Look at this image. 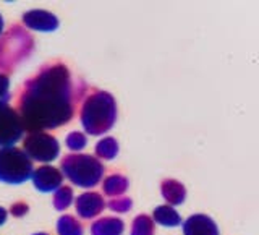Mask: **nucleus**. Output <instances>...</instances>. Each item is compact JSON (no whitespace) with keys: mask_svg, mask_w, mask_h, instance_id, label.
Listing matches in <instances>:
<instances>
[{"mask_svg":"<svg viewBox=\"0 0 259 235\" xmlns=\"http://www.w3.org/2000/svg\"><path fill=\"white\" fill-rule=\"evenodd\" d=\"M132 235H154V222L149 216L141 214L133 221Z\"/></svg>","mask_w":259,"mask_h":235,"instance_id":"obj_19","label":"nucleus"},{"mask_svg":"<svg viewBox=\"0 0 259 235\" xmlns=\"http://www.w3.org/2000/svg\"><path fill=\"white\" fill-rule=\"evenodd\" d=\"M24 128L18 112L7 102H0V146L10 148L21 140Z\"/></svg>","mask_w":259,"mask_h":235,"instance_id":"obj_7","label":"nucleus"},{"mask_svg":"<svg viewBox=\"0 0 259 235\" xmlns=\"http://www.w3.org/2000/svg\"><path fill=\"white\" fill-rule=\"evenodd\" d=\"M31 178H32V183H34V188L40 193L55 191L57 188H60L63 182L62 172L52 166H42L36 170H32Z\"/></svg>","mask_w":259,"mask_h":235,"instance_id":"obj_8","label":"nucleus"},{"mask_svg":"<svg viewBox=\"0 0 259 235\" xmlns=\"http://www.w3.org/2000/svg\"><path fill=\"white\" fill-rule=\"evenodd\" d=\"M23 151L31 161L37 162H52L59 158L60 144L57 138L44 133V132H32L23 141Z\"/></svg>","mask_w":259,"mask_h":235,"instance_id":"obj_6","label":"nucleus"},{"mask_svg":"<svg viewBox=\"0 0 259 235\" xmlns=\"http://www.w3.org/2000/svg\"><path fill=\"white\" fill-rule=\"evenodd\" d=\"M57 232L59 235H83V227L76 221V217L65 214L57 222Z\"/></svg>","mask_w":259,"mask_h":235,"instance_id":"obj_17","label":"nucleus"},{"mask_svg":"<svg viewBox=\"0 0 259 235\" xmlns=\"http://www.w3.org/2000/svg\"><path fill=\"white\" fill-rule=\"evenodd\" d=\"M23 23L24 26L34 31H42V32H51L59 28V18L46 10H29L23 15Z\"/></svg>","mask_w":259,"mask_h":235,"instance_id":"obj_9","label":"nucleus"},{"mask_svg":"<svg viewBox=\"0 0 259 235\" xmlns=\"http://www.w3.org/2000/svg\"><path fill=\"white\" fill-rule=\"evenodd\" d=\"M123 221L118 217H102L91 225V235H121Z\"/></svg>","mask_w":259,"mask_h":235,"instance_id":"obj_13","label":"nucleus"},{"mask_svg":"<svg viewBox=\"0 0 259 235\" xmlns=\"http://www.w3.org/2000/svg\"><path fill=\"white\" fill-rule=\"evenodd\" d=\"M7 216H8L7 209L0 206V225H4V224L7 222Z\"/></svg>","mask_w":259,"mask_h":235,"instance_id":"obj_24","label":"nucleus"},{"mask_svg":"<svg viewBox=\"0 0 259 235\" xmlns=\"http://www.w3.org/2000/svg\"><path fill=\"white\" fill-rule=\"evenodd\" d=\"M105 208V201L99 193L88 191L76 198V213L83 219H93L99 216Z\"/></svg>","mask_w":259,"mask_h":235,"instance_id":"obj_10","label":"nucleus"},{"mask_svg":"<svg viewBox=\"0 0 259 235\" xmlns=\"http://www.w3.org/2000/svg\"><path fill=\"white\" fill-rule=\"evenodd\" d=\"M102 190L107 197L112 198H117L120 194H123L128 190V178L115 174V175H109L107 178H104V183H102Z\"/></svg>","mask_w":259,"mask_h":235,"instance_id":"obj_15","label":"nucleus"},{"mask_svg":"<svg viewBox=\"0 0 259 235\" xmlns=\"http://www.w3.org/2000/svg\"><path fill=\"white\" fill-rule=\"evenodd\" d=\"M118 154V143L115 138L107 136L102 138V140L96 144V156L105 159V161H112L115 159Z\"/></svg>","mask_w":259,"mask_h":235,"instance_id":"obj_16","label":"nucleus"},{"mask_svg":"<svg viewBox=\"0 0 259 235\" xmlns=\"http://www.w3.org/2000/svg\"><path fill=\"white\" fill-rule=\"evenodd\" d=\"M62 175L81 188H93L102 180L104 166L89 154H68L62 159Z\"/></svg>","mask_w":259,"mask_h":235,"instance_id":"obj_3","label":"nucleus"},{"mask_svg":"<svg viewBox=\"0 0 259 235\" xmlns=\"http://www.w3.org/2000/svg\"><path fill=\"white\" fill-rule=\"evenodd\" d=\"M10 101V78L5 73L0 71V102Z\"/></svg>","mask_w":259,"mask_h":235,"instance_id":"obj_22","label":"nucleus"},{"mask_svg":"<svg viewBox=\"0 0 259 235\" xmlns=\"http://www.w3.org/2000/svg\"><path fill=\"white\" fill-rule=\"evenodd\" d=\"M81 125L89 135H104L117 120V102L107 91H94L88 94L79 112Z\"/></svg>","mask_w":259,"mask_h":235,"instance_id":"obj_2","label":"nucleus"},{"mask_svg":"<svg viewBox=\"0 0 259 235\" xmlns=\"http://www.w3.org/2000/svg\"><path fill=\"white\" fill-rule=\"evenodd\" d=\"M185 235H219L217 224L206 214H193L183 224Z\"/></svg>","mask_w":259,"mask_h":235,"instance_id":"obj_11","label":"nucleus"},{"mask_svg":"<svg viewBox=\"0 0 259 235\" xmlns=\"http://www.w3.org/2000/svg\"><path fill=\"white\" fill-rule=\"evenodd\" d=\"M34 49V41L20 26H13L0 37V70L13 71L18 63L28 59Z\"/></svg>","mask_w":259,"mask_h":235,"instance_id":"obj_4","label":"nucleus"},{"mask_svg":"<svg viewBox=\"0 0 259 235\" xmlns=\"http://www.w3.org/2000/svg\"><path fill=\"white\" fill-rule=\"evenodd\" d=\"M32 162L23 149L0 148V182L8 185L24 183L32 175Z\"/></svg>","mask_w":259,"mask_h":235,"instance_id":"obj_5","label":"nucleus"},{"mask_svg":"<svg viewBox=\"0 0 259 235\" xmlns=\"http://www.w3.org/2000/svg\"><path fill=\"white\" fill-rule=\"evenodd\" d=\"M32 235H49V233H46V232H39V233H32Z\"/></svg>","mask_w":259,"mask_h":235,"instance_id":"obj_26","label":"nucleus"},{"mask_svg":"<svg viewBox=\"0 0 259 235\" xmlns=\"http://www.w3.org/2000/svg\"><path fill=\"white\" fill-rule=\"evenodd\" d=\"M81 97V88L75 86L70 70L63 63H52L40 70L24 85L18 115L23 128L44 132L67 125L75 113V102Z\"/></svg>","mask_w":259,"mask_h":235,"instance_id":"obj_1","label":"nucleus"},{"mask_svg":"<svg viewBox=\"0 0 259 235\" xmlns=\"http://www.w3.org/2000/svg\"><path fill=\"white\" fill-rule=\"evenodd\" d=\"M73 190L70 186H60V188L55 190V194H54V208L57 211H65L68 209L70 205L73 203Z\"/></svg>","mask_w":259,"mask_h":235,"instance_id":"obj_18","label":"nucleus"},{"mask_svg":"<svg viewBox=\"0 0 259 235\" xmlns=\"http://www.w3.org/2000/svg\"><path fill=\"white\" fill-rule=\"evenodd\" d=\"M65 143H67V146L71 149V151H81L86 146L88 143V138L84 133H79V132H71L68 136H67V140H65Z\"/></svg>","mask_w":259,"mask_h":235,"instance_id":"obj_20","label":"nucleus"},{"mask_svg":"<svg viewBox=\"0 0 259 235\" xmlns=\"http://www.w3.org/2000/svg\"><path fill=\"white\" fill-rule=\"evenodd\" d=\"M105 206H109L110 211H113V213H126V211L132 209L133 203L130 198L121 197V198H112Z\"/></svg>","mask_w":259,"mask_h":235,"instance_id":"obj_21","label":"nucleus"},{"mask_svg":"<svg viewBox=\"0 0 259 235\" xmlns=\"http://www.w3.org/2000/svg\"><path fill=\"white\" fill-rule=\"evenodd\" d=\"M28 213V205L26 203H15L12 206V214L16 216V217H21Z\"/></svg>","mask_w":259,"mask_h":235,"instance_id":"obj_23","label":"nucleus"},{"mask_svg":"<svg viewBox=\"0 0 259 235\" xmlns=\"http://www.w3.org/2000/svg\"><path fill=\"white\" fill-rule=\"evenodd\" d=\"M152 222L160 224L164 227H178L182 224V217L172 206L162 205V206H157L156 209H154Z\"/></svg>","mask_w":259,"mask_h":235,"instance_id":"obj_14","label":"nucleus"},{"mask_svg":"<svg viewBox=\"0 0 259 235\" xmlns=\"http://www.w3.org/2000/svg\"><path fill=\"white\" fill-rule=\"evenodd\" d=\"M160 193H162V197H164V200L168 203V206H172V208L182 205L186 198L185 185L175 180V178H167V180L162 182Z\"/></svg>","mask_w":259,"mask_h":235,"instance_id":"obj_12","label":"nucleus"},{"mask_svg":"<svg viewBox=\"0 0 259 235\" xmlns=\"http://www.w3.org/2000/svg\"><path fill=\"white\" fill-rule=\"evenodd\" d=\"M2 32H4V18H2V15H0V36H2Z\"/></svg>","mask_w":259,"mask_h":235,"instance_id":"obj_25","label":"nucleus"}]
</instances>
